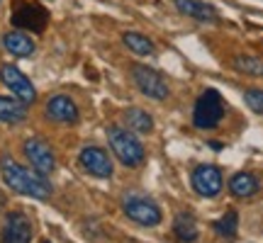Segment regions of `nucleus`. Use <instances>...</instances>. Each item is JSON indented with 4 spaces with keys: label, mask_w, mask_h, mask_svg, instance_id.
I'll return each instance as SVG.
<instances>
[{
    "label": "nucleus",
    "mask_w": 263,
    "mask_h": 243,
    "mask_svg": "<svg viewBox=\"0 0 263 243\" xmlns=\"http://www.w3.org/2000/svg\"><path fill=\"white\" fill-rule=\"evenodd\" d=\"M0 173L3 180L10 190H15L17 195H27L34 199H49L51 197V185H49L44 175H39L37 170L25 168L15 163L12 158H3L0 160Z\"/></svg>",
    "instance_id": "nucleus-1"
},
{
    "label": "nucleus",
    "mask_w": 263,
    "mask_h": 243,
    "mask_svg": "<svg viewBox=\"0 0 263 243\" xmlns=\"http://www.w3.org/2000/svg\"><path fill=\"white\" fill-rule=\"evenodd\" d=\"M107 141H110V149L117 156V160L127 168H139L146 160V151H144V146H141V141L137 139L134 131L124 129V127H110L107 129Z\"/></svg>",
    "instance_id": "nucleus-2"
},
{
    "label": "nucleus",
    "mask_w": 263,
    "mask_h": 243,
    "mask_svg": "<svg viewBox=\"0 0 263 243\" xmlns=\"http://www.w3.org/2000/svg\"><path fill=\"white\" fill-rule=\"evenodd\" d=\"M224 100L217 90H205L197 97L195 110H193V127L195 129H215L224 119Z\"/></svg>",
    "instance_id": "nucleus-3"
},
{
    "label": "nucleus",
    "mask_w": 263,
    "mask_h": 243,
    "mask_svg": "<svg viewBox=\"0 0 263 243\" xmlns=\"http://www.w3.org/2000/svg\"><path fill=\"white\" fill-rule=\"evenodd\" d=\"M122 212L129 216L134 224L139 226H159L163 214H161V207L149 199V197H141V195H127L122 199Z\"/></svg>",
    "instance_id": "nucleus-4"
},
{
    "label": "nucleus",
    "mask_w": 263,
    "mask_h": 243,
    "mask_svg": "<svg viewBox=\"0 0 263 243\" xmlns=\"http://www.w3.org/2000/svg\"><path fill=\"white\" fill-rule=\"evenodd\" d=\"M132 80L137 85V90L149 100H166L171 93L166 78L159 71L149 68V66H134L132 68Z\"/></svg>",
    "instance_id": "nucleus-5"
},
{
    "label": "nucleus",
    "mask_w": 263,
    "mask_h": 243,
    "mask_svg": "<svg viewBox=\"0 0 263 243\" xmlns=\"http://www.w3.org/2000/svg\"><path fill=\"white\" fill-rule=\"evenodd\" d=\"M12 25L25 32H44L49 25V10L39 3H17L12 10Z\"/></svg>",
    "instance_id": "nucleus-6"
},
{
    "label": "nucleus",
    "mask_w": 263,
    "mask_h": 243,
    "mask_svg": "<svg viewBox=\"0 0 263 243\" xmlns=\"http://www.w3.org/2000/svg\"><path fill=\"white\" fill-rule=\"evenodd\" d=\"M22 151H25V156H27L32 170H37L39 175H44V178H47V175L54 173V168H57V156H54V151L49 149L47 141L32 136V139L25 141Z\"/></svg>",
    "instance_id": "nucleus-7"
},
{
    "label": "nucleus",
    "mask_w": 263,
    "mask_h": 243,
    "mask_svg": "<svg viewBox=\"0 0 263 243\" xmlns=\"http://www.w3.org/2000/svg\"><path fill=\"white\" fill-rule=\"evenodd\" d=\"M0 80L5 83L10 93L17 97L22 105H32L37 100V90H34V85L29 83V78L20 68H15L12 64H5L0 68Z\"/></svg>",
    "instance_id": "nucleus-8"
},
{
    "label": "nucleus",
    "mask_w": 263,
    "mask_h": 243,
    "mask_svg": "<svg viewBox=\"0 0 263 243\" xmlns=\"http://www.w3.org/2000/svg\"><path fill=\"white\" fill-rule=\"evenodd\" d=\"M190 183H193V190L200 197H217L224 187L222 170L217 166H197V168H193Z\"/></svg>",
    "instance_id": "nucleus-9"
},
{
    "label": "nucleus",
    "mask_w": 263,
    "mask_h": 243,
    "mask_svg": "<svg viewBox=\"0 0 263 243\" xmlns=\"http://www.w3.org/2000/svg\"><path fill=\"white\" fill-rule=\"evenodd\" d=\"M32 241V221L25 212H10L0 229V243H29Z\"/></svg>",
    "instance_id": "nucleus-10"
},
{
    "label": "nucleus",
    "mask_w": 263,
    "mask_h": 243,
    "mask_svg": "<svg viewBox=\"0 0 263 243\" xmlns=\"http://www.w3.org/2000/svg\"><path fill=\"white\" fill-rule=\"evenodd\" d=\"M78 160H81V168L93 178H110L112 175V160L107 156V151L100 146H85Z\"/></svg>",
    "instance_id": "nucleus-11"
},
{
    "label": "nucleus",
    "mask_w": 263,
    "mask_h": 243,
    "mask_svg": "<svg viewBox=\"0 0 263 243\" xmlns=\"http://www.w3.org/2000/svg\"><path fill=\"white\" fill-rule=\"evenodd\" d=\"M44 112H47L49 119L57 121V124H76L78 117H81L76 103L68 95H51L47 107H44Z\"/></svg>",
    "instance_id": "nucleus-12"
},
{
    "label": "nucleus",
    "mask_w": 263,
    "mask_h": 243,
    "mask_svg": "<svg viewBox=\"0 0 263 243\" xmlns=\"http://www.w3.org/2000/svg\"><path fill=\"white\" fill-rule=\"evenodd\" d=\"M173 5L180 15L185 17H193L197 22H215L219 15L217 10L210 5V3H202V0H173Z\"/></svg>",
    "instance_id": "nucleus-13"
},
{
    "label": "nucleus",
    "mask_w": 263,
    "mask_h": 243,
    "mask_svg": "<svg viewBox=\"0 0 263 243\" xmlns=\"http://www.w3.org/2000/svg\"><path fill=\"white\" fill-rule=\"evenodd\" d=\"M3 44L8 49L12 56H32L34 54V42L29 34H25L22 29H15V32H8L5 39H3Z\"/></svg>",
    "instance_id": "nucleus-14"
},
{
    "label": "nucleus",
    "mask_w": 263,
    "mask_h": 243,
    "mask_svg": "<svg viewBox=\"0 0 263 243\" xmlns=\"http://www.w3.org/2000/svg\"><path fill=\"white\" fill-rule=\"evenodd\" d=\"M27 117V105L12 97H0V124H20Z\"/></svg>",
    "instance_id": "nucleus-15"
},
{
    "label": "nucleus",
    "mask_w": 263,
    "mask_h": 243,
    "mask_svg": "<svg viewBox=\"0 0 263 243\" xmlns=\"http://www.w3.org/2000/svg\"><path fill=\"white\" fill-rule=\"evenodd\" d=\"M229 190H232L234 197L246 199V197H254L258 192V180L251 173H236L234 178L229 180Z\"/></svg>",
    "instance_id": "nucleus-16"
},
{
    "label": "nucleus",
    "mask_w": 263,
    "mask_h": 243,
    "mask_svg": "<svg viewBox=\"0 0 263 243\" xmlns=\"http://www.w3.org/2000/svg\"><path fill=\"white\" fill-rule=\"evenodd\" d=\"M173 234H176V238H180L183 243H193L197 238V234H200V229H197V221L193 219V214H178L176 219H173Z\"/></svg>",
    "instance_id": "nucleus-17"
},
{
    "label": "nucleus",
    "mask_w": 263,
    "mask_h": 243,
    "mask_svg": "<svg viewBox=\"0 0 263 243\" xmlns=\"http://www.w3.org/2000/svg\"><path fill=\"white\" fill-rule=\"evenodd\" d=\"M124 121H127V129L134 131V134H149V131L154 129L151 114L139 110V107H129V110L124 112Z\"/></svg>",
    "instance_id": "nucleus-18"
},
{
    "label": "nucleus",
    "mask_w": 263,
    "mask_h": 243,
    "mask_svg": "<svg viewBox=\"0 0 263 243\" xmlns=\"http://www.w3.org/2000/svg\"><path fill=\"white\" fill-rule=\"evenodd\" d=\"M122 42L127 44V49H129V51L139 54V56H154V51H156L154 42H151L149 37L139 34V32H124Z\"/></svg>",
    "instance_id": "nucleus-19"
},
{
    "label": "nucleus",
    "mask_w": 263,
    "mask_h": 243,
    "mask_svg": "<svg viewBox=\"0 0 263 243\" xmlns=\"http://www.w3.org/2000/svg\"><path fill=\"white\" fill-rule=\"evenodd\" d=\"M232 66L234 71L246 75H263V61L256 56H249V54H239V56L232 58Z\"/></svg>",
    "instance_id": "nucleus-20"
},
{
    "label": "nucleus",
    "mask_w": 263,
    "mask_h": 243,
    "mask_svg": "<svg viewBox=\"0 0 263 243\" xmlns=\"http://www.w3.org/2000/svg\"><path fill=\"white\" fill-rule=\"evenodd\" d=\"M236 226H239V219H236V212H227L222 219L215 221V234L222 236V238H232L236 234Z\"/></svg>",
    "instance_id": "nucleus-21"
},
{
    "label": "nucleus",
    "mask_w": 263,
    "mask_h": 243,
    "mask_svg": "<svg viewBox=\"0 0 263 243\" xmlns=\"http://www.w3.org/2000/svg\"><path fill=\"white\" fill-rule=\"evenodd\" d=\"M244 103L249 105L256 114H263V90H246Z\"/></svg>",
    "instance_id": "nucleus-22"
},
{
    "label": "nucleus",
    "mask_w": 263,
    "mask_h": 243,
    "mask_svg": "<svg viewBox=\"0 0 263 243\" xmlns=\"http://www.w3.org/2000/svg\"><path fill=\"white\" fill-rule=\"evenodd\" d=\"M42 243H49V241H42Z\"/></svg>",
    "instance_id": "nucleus-23"
}]
</instances>
